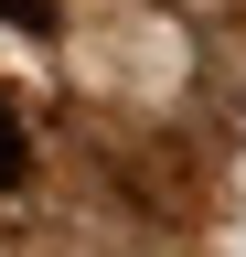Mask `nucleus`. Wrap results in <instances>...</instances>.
Returning a JSON list of instances; mask_svg holds the SVG:
<instances>
[{"label": "nucleus", "instance_id": "f257e3e1", "mask_svg": "<svg viewBox=\"0 0 246 257\" xmlns=\"http://www.w3.org/2000/svg\"><path fill=\"white\" fill-rule=\"evenodd\" d=\"M0 182H22V128H11V107H0Z\"/></svg>", "mask_w": 246, "mask_h": 257}]
</instances>
